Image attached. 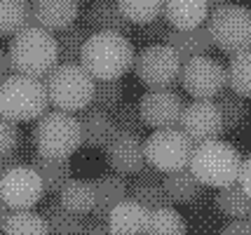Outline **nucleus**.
Listing matches in <instances>:
<instances>
[{
  "label": "nucleus",
  "instance_id": "36",
  "mask_svg": "<svg viewBox=\"0 0 251 235\" xmlns=\"http://www.w3.org/2000/svg\"><path fill=\"white\" fill-rule=\"evenodd\" d=\"M110 115H113V120H115V127H118V130H125V132H136V134H141L143 127H148V125L143 123L139 101H122Z\"/></svg>",
  "mask_w": 251,
  "mask_h": 235
},
{
  "label": "nucleus",
  "instance_id": "1",
  "mask_svg": "<svg viewBox=\"0 0 251 235\" xmlns=\"http://www.w3.org/2000/svg\"><path fill=\"white\" fill-rule=\"evenodd\" d=\"M7 56L12 64V73L45 78L59 64V47L52 31L40 26H26L10 38Z\"/></svg>",
  "mask_w": 251,
  "mask_h": 235
},
{
  "label": "nucleus",
  "instance_id": "46",
  "mask_svg": "<svg viewBox=\"0 0 251 235\" xmlns=\"http://www.w3.org/2000/svg\"><path fill=\"white\" fill-rule=\"evenodd\" d=\"M247 219H249V221H251V209H249V216H247Z\"/></svg>",
  "mask_w": 251,
  "mask_h": 235
},
{
  "label": "nucleus",
  "instance_id": "33",
  "mask_svg": "<svg viewBox=\"0 0 251 235\" xmlns=\"http://www.w3.org/2000/svg\"><path fill=\"white\" fill-rule=\"evenodd\" d=\"M228 87L242 97H251V50L232 54L228 61Z\"/></svg>",
  "mask_w": 251,
  "mask_h": 235
},
{
  "label": "nucleus",
  "instance_id": "21",
  "mask_svg": "<svg viewBox=\"0 0 251 235\" xmlns=\"http://www.w3.org/2000/svg\"><path fill=\"white\" fill-rule=\"evenodd\" d=\"M209 0H164L162 17L172 28H195L207 24Z\"/></svg>",
  "mask_w": 251,
  "mask_h": 235
},
{
  "label": "nucleus",
  "instance_id": "23",
  "mask_svg": "<svg viewBox=\"0 0 251 235\" xmlns=\"http://www.w3.org/2000/svg\"><path fill=\"white\" fill-rule=\"evenodd\" d=\"M40 214H43L45 221H47L50 235H85V231H87L85 216L68 212L64 205L59 202V198L45 202Z\"/></svg>",
  "mask_w": 251,
  "mask_h": 235
},
{
  "label": "nucleus",
  "instance_id": "8",
  "mask_svg": "<svg viewBox=\"0 0 251 235\" xmlns=\"http://www.w3.org/2000/svg\"><path fill=\"white\" fill-rule=\"evenodd\" d=\"M193 151H195V144L181 127L153 130V134L146 139V160L162 174L188 167Z\"/></svg>",
  "mask_w": 251,
  "mask_h": 235
},
{
  "label": "nucleus",
  "instance_id": "31",
  "mask_svg": "<svg viewBox=\"0 0 251 235\" xmlns=\"http://www.w3.org/2000/svg\"><path fill=\"white\" fill-rule=\"evenodd\" d=\"M214 101H216L221 115H223V127H226V130H235V127H240V125L247 120V111H249L247 97L237 94L235 90L223 87V90L214 97Z\"/></svg>",
  "mask_w": 251,
  "mask_h": 235
},
{
  "label": "nucleus",
  "instance_id": "28",
  "mask_svg": "<svg viewBox=\"0 0 251 235\" xmlns=\"http://www.w3.org/2000/svg\"><path fill=\"white\" fill-rule=\"evenodd\" d=\"M2 235H50L47 221L33 209H12L5 219Z\"/></svg>",
  "mask_w": 251,
  "mask_h": 235
},
{
  "label": "nucleus",
  "instance_id": "15",
  "mask_svg": "<svg viewBox=\"0 0 251 235\" xmlns=\"http://www.w3.org/2000/svg\"><path fill=\"white\" fill-rule=\"evenodd\" d=\"M80 0H31V24L45 31H61L75 24Z\"/></svg>",
  "mask_w": 251,
  "mask_h": 235
},
{
  "label": "nucleus",
  "instance_id": "26",
  "mask_svg": "<svg viewBox=\"0 0 251 235\" xmlns=\"http://www.w3.org/2000/svg\"><path fill=\"white\" fill-rule=\"evenodd\" d=\"M129 198L136 200L139 205H143L148 212H155V209H162V207H172L174 202L167 195L164 190L162 179H143V177H136V179L129 183Z\"/></svg>",
  "mask_w": 251,
  "mask_h": 235
},
{
  "label": "nucleus",
  "instance_id": "34",
  "mask_svg": "<svg viewBox=\"0 0 251 235\" xmlns=\"http://www.w3.org/2000/svg\"><path fill=\"white\" fill-rule=\"evenodd\" d=\"M122 101H125V82H122V78L97 80V85H94V97H92V106L113 113Z\"/></svg>",
  "mask_w": 251,
  "mask_h": 235
},
{
  "label": "nucleus",
  "instance_id": "2",
  "mask_svg": "<svg viewBox=\"0 0 251 235\" xmlns=\"http://www.w3.org/2000/svg\"><path fill=\"white\" fill-rule=\"evenodd\" d=\"M134 45L125 33L97 31L87 38L82 47L80 64L97 80L122 78L134 66Z\"/></svg>",
  "mask_w": 251,
  "mask_h": 235
},
{
  "label": "nucleus",
  "instance_id": "40",
  "mask_svg": "<svg viewBox=\"0 0 251 235\" xmlns=\"http://www.w3.org/2000/svg\"><path fill=\"white\" fill-rule=\"evenodd\" d=\"M85 221H87V231H85V235H113L110 233V228L106 221H99L97 216H92L89 214V219L85 216Z\"/></svg>",
  "mask_w": 251,
  "mask_h": 235
},
{
  "label": "nucleus",
  "instance_id": "44",
  "mask_svg": "<svg viewBox=\"0 0 251 235\" xmlns=\"http://www.w3.org/2000/svg\"><path fill=\"white\" fill-rule=\"evenodd\" d=\"M226 2H230V0H209V7L214 10V7H219V5H226Z\"/></svg>",
  "mask_w": 251,
  "mask_h": 235
},
{
  "label": "nucleus",
  "instance_id": "19",
  "mask_svg": "<svg viewBox=\"0 0 251 235\" xmlns=\"http://www.w3.org/2000/svg\"><path fill=\"white\" fill-rule=\"evenodd\" d=\"M151 221V212L136 200H122L108 214V228L113 235H146Z\"/></svg>",
  "mask_w": 251,
  "mask_h": 235
},
{
  "label": "nucleus",
  "instance_id": "16",
  "mask_svg": "<svg viewBox=\"0 0 251 235\" xmlns=\"http://www.w3.org/2000/svg\"><path fill=\"white\" fill-rule=\"evenodd\" d=\"M94 190H97V205L92 216H97L99 221L108 224V214L115 209V205L129 198V183L118 172H101L94 179Z\"/></svg>",
  "mask_w": 251,
  "mask_h": 235
},
{
  "label": "nucleus",
  "instance_id": "39",
  "mask_svg": "<svg viewBox=\"0 0 251 235\" xmlns=\"http://www.w3.org/2000/svg\"><path fill=\"white\" fill-rule=\"evenodd\" d=\"M219 235H251V221L249 219H230L219 231Z\"/></svg>",
  "mask_w": 251,
  "mask_h": 235
},
{
  "label": "nucleus",
  "instance_id": "35",
  "mask_svg": "<svg viewBox=\"0 0 251 235\" xmlns=\"http://www.w3.org/2000/svg\"><path fill=\"white\" fill-rule=\"evenodd\" d=\"M162 5L164 0H120V7L125 12V17L131 22V26L148 24L157 17H162Z\"/></svg>",
  "mask_w": 251,
  "mask_h": 235
},
{
  "label": "nucleus",
  "instance_id": "42",
  "mask_svg": "<svg viewBox=\"0 0 251 235\" xmlns=\"http://www.w3.org/2000/svg\"><path fill=\"white\" fill-rule=\"evenodd\" d=\"M12 76V64H10V56L7 52L0 47V85H2V80H7Z\"/></svg>",
  "mask_w": 251,
  "mask_h": 235
},
{
  "label": "nucleus",
  "instance_id": "38",
  "mask_svg": "<svg viewBox=\"0 0 251 235\" xmlns=\"http://www.w3.org/2000/svg\"><path fill=\"white\" fill-rule=\"evenodd\" d=\"M19 127L14 120L0 118V156H10L19 146Z\"/></svg>",
  "mask_w": 251,
  "mask_h": 235
},
{
  "label": "nucleus",
  "instance_id": "9",
  "mask_svg": "<svg viewBox=\"0 0 251 235\" xmlns=\"http://www.w3.org/2000/svg\"><path fill=\"white\" fill-rule=\"evenodd\" d=\"M181 56L167 43L141 47L134 56V73L148 87H172L181 76Z\"/></svg>",
  "mask_w": 251,
  "mask_h": 235
},
{
  "label": "nucleus",
  "instance_id": "20",
  "mask_svg": "<svg viewBox=\"0 0 251 235\" xmlns=\"http://www.w3.org/2000/svg\"><path fill=\"white\" fill-rule=\"evenodd\" d=\"M164 43L181 56V61H188V59H193V56L207 54L209 50L214 47L207 24L195 26V28H169Z\"/></svg>",
  "mask_w": 251,
  "mask_h": 235
},
{
  "label": "nucleus",
  "instance_id": "22",
  "mask_svg": "<svg viewBox=\"0 0 251 235\" xmlns=\"http://www.w3.org/2000/svg\"><path fill=\"white\" fill-rule=\"evenodd\" d=\"M28 165H33L35 172L40 174L45 193H52V195H59V190L73 179V165L68 157H47L35 151Z\"/></svg>",
  "mask_w": 251,
  "mask_h": 235
},
{
  "label": "nucleus",
  "instance_id": "27",
  "mask_svg": "<svg viewBox=\"0 0 251 235\" xmlns=\"http://www.w3.org/2000/svg\"><path fill=\"white\" fill-rule=\"evenodd\" d=\"M92 35L87 24H71L61 31H56V47H59V64L66 61H80L82 56V47L87 43V38Z\"/></svg>",
  "mask_w": 251,
  "mask_h": 235
},
{
  "label": "nucleus",
  "instance_id": "29",
  "mask_svg": "<svg viewBox=\"0 0 251 235\" xmlns=\"http://www.w3.org/2000/svg\"><path fill=\"white\" fill-rule=\"evenodd\" d=\"M31 24V0H0V38L14 35Z\"/></svg>",
  "mask_w": 251,
  "mask_h": 235
},
{
  "label": "nucleus",
  "instance_id": "37",
  "mask_svg": "<svg viewBox=\"0 0 251 235\" xmlns=\"http://www.w3.org/2000/svg\"><path fill=\"white\" fill-rule=\"evenodd\" d=\"M169 24L164 17H157L153 22L148 24H139L136 28H134V35H136V40H141L143 47L146 45H157V43H164L167 40V33H169Z\"/></svg>",
  "mask_w": 251,
  "mask_h": 235
},
{
  "label": "nucleus",
  "instance_id": "18",
  "mask_svg": "<svg viewBox=\"0 0 251 235\" xmlns=\"http://www.w3.org/2000/svg\"><path fill=\"white\" fill-rule=\"evenodd\" d=\"M85 24L92 33L97 31H115V33H129L131 22L125 17L120 0H92L85 10Z\"/></svg>",
  "mask_w": 251,
  "mask_h": 235
},
{
  "label": "nucleus",
  "instance_id": "25",
  "mask_svg": "<svg viewBox=\"0 0 251 235\" xmlns=\"http://www.w3.org/2000/svg\"><path fill=\"white\" fill-rule=\"evenodd\" d=\"M162 183H164L167 195L172 198V202H178V205H190L193 200H197V198L202 195V188H204V183L193 174L190 167H183V169H176V172L164 174Z\"/></svg>",
  "mask_w": 251,
  "mask_h": 235
},
{
  "label": "nucleus",
  "instance_id": "41",
  "mask_svg": "<svg viewBox=\"0 0 251 235\" xmlns=\"http://www.w3.org/2000/svg\"><path fill=\"white\" fill-rule=\"evenodd\" d=\"M240 183L242 188L247 190V195L251 198V153L244 157V162H242V172H240Z\"/></svg>",
  "mask_w": 251,
  "mask_h": 235
},
{
  "label": "nucleus",
  "instance_id": "11",
  "mask_svg": "<svg viewBox=\"0 0 251 235\" xmlns=\"http://www.w3.org/2000/svg\"><path fill=\"white\" fill-rule=\"evenodd\" d=\"M43 195V179L33 165H14L0 179V198L10 209H33Z\"/></svg>",
  "mask_w": 251,
  "mask_h": 235
},
{
  "label": "nucleus",
  "instance_id": "5",
  "mask_svg": "<svg viewBox=\"0 0 251 235\" xmlns=\"http://www.w3.org/2000/svg\"><path fill=\"white\" fill-rule=\"evenodd\" d=\"M242 162H244V157L235 146L214 139V141H204V144L195 146L188 167L193 169V174L204 186L223 188V186L240 181Z\"/></svg>",
  "mask_w": 251,
  "mask_h": 235
},
{
  "label": "nucleus",
  "instance_id": "3",
  "mask_svg": "<svg viewBox=\"0 0 251 235\" xmlns=\"http://www.w3.org/2000/svg\"><path fill=\"white\" fill-rule=\"evenodd\" d=\"M45 85H47L50 104L54 108L77 113L92 104L97 78L80 61H66V64H56L45 76Z\"/></svg>",
  "mask_w": 251,
  "mask_h": 235
},
{
  "label": "nucleus",
  "instance_id": "43",
  "mask_svg": "<svg viewBox=\"0 0 251 235\" xmlns=\"http://www.w3.org/2000/svg\"><path fill=\"white\" fill-rule=\"evenodd\" d=\"M7 209H10V207H7V205H5V200L0 198V228L5 226V219H7V214H10Z\"/></svg>",
  "mask_w": 251,
  "mask_h": 235
},
{
  "label": "nucleus",
  "instance_id": "45",
  "mask_svg": "<svg viewBox=\"0 0 251 235\" xmlns=\"http://www.w3.org/2000/svg\"><path fill=\"white\" fill-rule=\"evenodd\" d=\"M247 120L251 123V104H249V111H247Z\"/></svg>",
  "mask_w": 251,
  "mask_h": 235
},
{
  "label": "nucleus",
  "instance_id": "30",
  "mask_svg": "<svg viewBox=\"0 0 251 235\" xmlns=\"http://www.w3.org/2000/svg\"><path fill=\"white\" fill-rule=\"evenodd\" d=\"M216 207H219L221 214H226L230 219H247L251 209V198L247 195V190L242 188V183H230V186H223L216 193Z\"/></svg>",
  "mask_w": 251,
  "mask_h": 235
},
{
  "label": "nucleus",
  "instance_id": "13",
  "mask_svg": "<svg viewBox=\"0 0 251 235\" xmlns=\"http://www.w3.org/2000/svg\"><path fill=\"white\" fill-rule=\"evenodd\" d=\"M178 127L190 136V141L195 146L221 139V134L226 132L223 115L214 99H193L190 104H186Z\"/></svg>",
  "mask_w": 251,
  "mask_h": 235
},
{
  "label": "nucleus",
  "instance_id": "6",
  "mask_svg": "<svg viewBox=\"0 0 251 235\" xmlns=\"http://www.w3.org/2000/svg\"><path fill=\"white\" fill-rule=\"evenodd\" d=\"M33 144L40 156L47 157H71L82 146V132L80 123L73 113L52 111L43 113L33 125Z\"/></svg>",
  "mask_w": 251,
  "mask_h": 235
},
{
  "label": "nucleus",
  "instance_id": "7",
  "mask_svg": "<svg viewBox=\"0 0 251 235\" xmlns=\"http://www.w3.org/2000/svg\"><path fill=\"white\" fill-rule=\"evenodd\" d=\"M207 28L214 47L226 54H240L251 50V7L226 2L209 12Z\"/></svg>",
  "mask_w": 251,
  "mask_h": 235
},
{
  "label": "nucleus",
  "instance_id": "17",
  "mask_svg": "<svg viewBox=\"0 0 251 235\" xmlns=\"http://www.w3.org/2000/svg\"><path fill=\"white\" fill-rule=\"evenodd\" d=\"M75 118L80 123V132H82V146H89V148H103L110 141V136L118 132L113 115L92 104L87 108L77 111Z\"/></svg>",
  "mask_w": 251,
  "mask_h": 235
},
{
  "label": "nucleus",
  "instance_id": "10",
  "mask_svg": "<svg viewBox=\"0 0 251 235\" xmlns=\"http://www.w3.org/2000/svg\"><path fill=\"white\" fill-rule=\"evenodd\" d=\"M178 82L193 99H214L223 87H228V68L209 54L193 56L183 61Z\"/></svg>",
  "mask_w": 251,
  "mask_h": 235
},
{
  "label": "nucleus",
  "instance_id": "12",
  "mask_svg": "<svg viewBox=\"0 0 251 235\" xmlns=\"http://www.w3.org/2000/svg\"><path fill=\"white\" fill-rule=\"evenodd\" d=\"M139 108H141L143 123L153 130H164V127H178L181 115L186 104L181 94L172 87H148L139 97Z\"/></svg>",
  "mask_w": 251,
  "mask_h": 235
},
{
  "label": "nucleus",
  "instance_id": "4",
  "mask_svg": "<svg viewBox=\"0 0 251 235\" xmlns=\"http://www.w3.org/2000/svg\"><path fill=\"white\" fill-rule=\"evenodd\" d=\"M50 94L45 78H33L12 73L0 85V118H7L14 123L38 120L43 113H47Z\"/></svg>",
  "mask_w": 251,
  "mask_h": 235
},
{
  "label": "nucleus",
  "instance_id": "32",
  "mask_svg": "<svg viewBox=\"0 0 251 235\" xmlns=\"http://www.w3.org/2000/svg\"><path fill=\"white\" fill-rule=\"evenodd\" d=\"M146 235H188L186 219L176 212L174 207L155 209V212H151Z\"/></svg>",
  "mask_w": 251,
  "mask_h": 235
},
{
  "label": "nucleus",
  "instance_id": "47",
  "mask_svg": "<svg viewBox=\"0 0 251 235\" xmlns=\"http://www.w3.org/2000/svg\"><path fill=\"white\" fill-rule=\"evenodd\" d=\"M80 2H82V0H80Z\"/></svg>",
  "mask_w": 251,
  "mask_h": 235
},
{
  "label": "nucleus",
  "instance_id": "48",
  "mask_svg": "<svg viewBox=\"0 0 251 235\" xmlns=\"http://www.w3.org/2000/svg\"><path fill=\"white\" fill-rule=\"evenodd\" d=\"M249 144H251V141H249Z\"/></svg>",
  "mask_w": 251,
  "mask_h": 235
},
{
  "label": "nucleus",
  "instance_id": "14",
  "mask_svg": "<svg viewBox=\"0 0 251 235\" xmlns=\"http://www.w3.org/2000/svg\"><path fill=\"white\" fill-rule=\"evenodd\" d=\"M106 160L113 172H118L122 177H136L146 167V139L136 132H125L118 130L110 136V141L103 146Z\"/></svg>",
  "mask_w": 251,
  "mask_h": 235
},
{
  "label": "nucleus",
  "instance_id": "24",
  "mask_svg": "<svg viewBox=\"0 0 251 235\" xmlns=\"http://www.w3.org/2000/svg\"><path fill=\"white\" fill-rule=\"evenodd\" d=\"M59 202L64 205L68 212L87 216L94 212L97 205V190H94V181L87 179H71L64 188L59 190Z\"/></svg>",
  "mask_w": 251,
  "mask_h": 235
}]
</instances>
